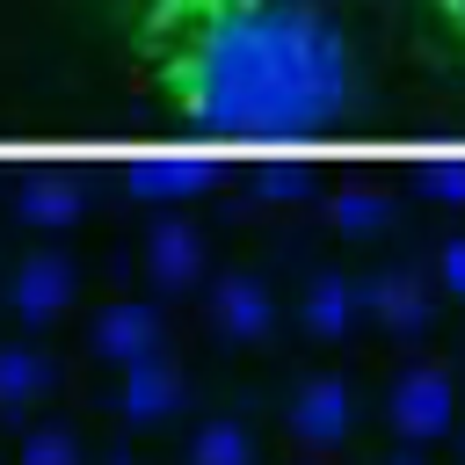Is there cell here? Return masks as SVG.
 Masks as SVG:
<instances>
[{"mask_svg": "<svg viewBox=\"0 0 465 465\" xmlns=\"http://www.w3.org/2000/svg\"><path fill=\"white\" fill-rule=\"evenodd\" d=\"M131 87L196 138L298 145L356 116V44L327 0H73Z\"/></svg>", "mask_w": 465, "mask_h": 465, "instance_id": "1", "label": "cell"}, {"mask_svg": "<svg viewBox=\"0 0 465 465\" xmlns=\"http://www.w3.org/2000/svg\"><path fill=\"white\" fill-rule=\"evenodd\" d=\"M450 407H458V392H450V378H443L436 363H414V371L392 385V400H385V414H392V429H400L407 443L443 436V429H450Z\"/></svg>", "mask_w": 465, "mask_h": 465, "instance_id": "2", "label": "cell"}, {"mask_svg": "<svg viewBox=\"0 0 465 465\" xmlns=\"http://www.w3.org/2000/svg\"><path fill=\"white\" fill-rule=\"evenodd\" d=\"M291 436L312 443V450L341 443L349 436V378H305L291 392Z\"/></svg>", "mask_w": 465, "mask_h": 465, "instance_id": "3", "label": "cell"}, {"mask_svg": "<svg viewBox=\"0 0 465 465\" xmlns=\"http://www.w3.org/2000/svg\"><path fill=\"white\" fill-rule=\"evenodd\" d=\"M65 298H73V262L65 254H29L22 269H15V291H7V305H15V320H58L65 312Z\"/></svg>", "mask_w": 465, "mask_h": 465, "instance_id": "4", "label": "cell"}, {"mask_svg": "<svg viewBox=\"0 0 465 465\" xmlns=\"http://www.w3.org/2000/svg\"><path fill=\"white\" fill-rule=\"evenodd\" d=\"M363 312H371L378 327H392V334H421V327H429V291H421V276H407V269H378V276L363 283Z\"/></svg>", "mask_w": 465, "mask_h": 465, "instance_id": "5", "label": "cell"}, {"mask_svg": "<svg viewBox=\"0 0 465 465\" xmlns=\"http://www.w3.org/2000/svg\"><path fill=\"white\" fill-rule=\"evenodd\" d=\"M211 320H218L232 341H262V334L276 327V298H269L262 276H225V283L211 291Z\"/></svg>", "mask_w": 465, "mask_h": 465, "instance_id": "6", "label": "cell"}, {"mask_svg": "<svg viewBox=\"0 0 465 465\" xmlns=\"http://www.w3.org/2000/svg\"><path fill=\"white\" fill-rule=\"evenodd\" d=\"M94 349H102L109 363H138V356H153V349H160V312L138 305V298L109 305V312L94 320Z\"/></svg>", "mask_w": 465, "mask_h": 465, "instance_id": "7", "label": "cell"}, {"mask_svg": "<svg viewBox=\"0 0 465 465\" xmlns=\"http://www.w3.org/2000/svg\"><path fill=\"white\" fill-rule=\"evenodd\" d=\"M167 407H182V371H174L167 356L124 363V414H131V421H160Z\"/></svg>", "mask_w": 465, "mask_h": 465, "instance_id": "8", "label": "cell"}, {"mask_svg": "<svg viewBox=\"0 0 465 465\" xmlns=\"http://www.w3.org/2000/svg\"><path fill=\"white\" fill-rule=\"evenodd\" d=\"M392 7H400V22H407L436 58L465 65V0H392Z\"/></svg>", "mask_w": 465, "mask_h": 465, "instance_id": "9", "label": "cell"}, {"mask_svg": "<svg viewBox=\"0 0 465 465\" xmlns=\"http://www.w3.org/2000/svg\"><path fill=\"white\" fill-rule=\"evenodd\" d=\"M145 269H153V283H160V291H182V283H196V269H203V247H196V232H189V225H153Z\"/></svg>", "mask_w": 465, "mask_h": 465, "instance_id": "10", "label": "cell"}, {"mask_svg": "<svg viewBox=\"0 0 465 465\" xmlns=\"http://www.w3.org/2000/svg\"><path fill=\"white\" fill-rule=\"evenodd\" d=\"M44 385H51V363H44V349H29V341H7V349H0V407L15 414V407H29V400H44Z\"/></svg>", "mask_w": 465, "mask_h": 465, "instance_id": "11", "label": "cell"}, {"mask_svg": "<svg viewBox=\"0 0 465 465\" xmlns=\"http://www.w3.org/2000/svg\"><path fill=\"white\" fill-rule=\"evenodd\" d=\"M73 211H80V182H73V174H36V182L22 189V218L44 225V232H58Z\"/></svg>", "mask_w": 465, "mask_h": 465, "instance_id": "12", "label": "cell"}, {"mask_svg": "<svg viewBox=\"0 0 465 465\" xmlns=\"http://www.w3.org/2000/svg\"><path fill=\"white\" fill-rule=\"evenodd\" d=\"M363 305V291H349L341 276H312V291H305V327L312 334H349V312Z\"/></svg>", "mask_w": 465, "mask_h": 465, "instance_id": "13", "label": "cell"}, {"mask_svg": "<svg viewBox=\"0 0 465 465\" xmlns=\"http://www.w3.org/2000/svg\"><path fill=\"white\" fill-rule=\"evenodd\" d=\"M189 465H254V443L240 421H203L189 443Z\"/></svg>", "mask_w": 465, "mask_h": 465, "instance_id": "14", "label": "cell"}, {"mask_svg": "<svg viewBox=\"0 0 465 465\" xmlns=\"http://www.w3.org/2000/svg\"><path fill=\"white\" fill-rule=\"evenodd\" d=\"M203 182H211L203 167H138V174H131L138 196H196Z\"/></svg>", "mask_w": 465, "mask_h": 465, "instance_id": "15", "label": "cell"}, {"mask_svg": "<svg viewBox=\"0 0 465 465\" xmlns=\"http://www.w3.org/2000/svg\"><path fill=\"white\" fill-rule=\"evenodd\" d=\"M22 465H80V443H73L65 429H36V436L22 443Z\"/></svg>", "mask_w": 465, "mask_h": 465, "instance_id": "16", "label": "cell"}, {"mask_svg": "<svg viewBox=\"0 0 465 465\" xmlns=\"http://www.w3.org/2000/svg\"><path fill=\"white\" fill-rule=\"evenodd\" d=\"M334 218H341L349 232H371V225H385V203H378V196H341Z\"/></svg>", "mask_w": 465, "mask_h": 465, "instance_id": "17", "label": "cell"}, {"mask_svg": "<svg viewBox=\"0 0 465 465\" xmlns=\"http://www.w3.org/2000/svg\"><path fill=\"white\" fill-rule=\"evenodd\" d=\"M421 189H429V196H465V167H429Z\"/></svg>", "mask_w": 465, "mask_h": 465, "instance_id": "18", "label": "cell"}, {"mask_svg": "<svg viewBox=\"0 0 465 465\" xmlns=\"http://www.w3.org/2000/svg\"><path fill=\"white\" fill-rule=\"evenodd\" d=\"M443 283L465 298V240H450V247H443Z\"/></svg>", "mask_w": 465, "mask_h": 465, "instance_id": "19", "label": "cell"}, {"mask_svg": "<svg viewBox=\"0 0 465 465\" xmlns=\"http://www.w3.org/2000/svg\"><path fill=\"white\" fill-rule=\"evenodd\" d=\"M385 465H421V458H385Z\"/></svg>", "mask_w": 465, "mask_h": 465, "instance_id": "20", "label": "cell"}, {"mask_svg": "<svg viewBox=\"0 0 465 465\" xmlns=\"http://www.w3.org/2000/svg\"><path fill=\"white\" fill-rule=\"evenodd\" d=\"M109 465H138V458H109Z\"/></svg>", "mask_w": 465, "mask_h": 465, "instance_id": "21", "label": "cell"}]
</instances>
